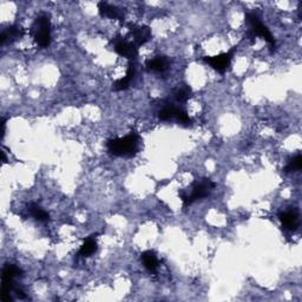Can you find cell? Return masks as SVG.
Returning <instances> with one entry per match:
<instances>
[{
	"label": "cell",
	"instance_id": "obj_1",
	"mask_svg": "<svg viewBox=\"0 0 302 302\" xmlns=\"http://www.w3.org/2000/svg\"><path fill=\"white\" fill-rule=\"evenodd\" d=\"M139 137L137 133L131 132L130 135L122 138L109 139L106 148L111 155L117 157H133L138 152Z\"/></svg>",
	"mask_w": 302,
	"mask_h": 302
},
{
	"label": "cell",
	"instance_id": "obj_2",
	"mask_svg": "<svg viewBox=\"0 0 302 302\" xmlns=\"http://www.w3.org/2000/svg\"><path fill=\"white\" fill-rule=\"evenodd\" d=\"M246 23L249 27L248 31H247V38L253 42L255 39V37H261V38H263L264 41L268 43L271 52H274L276 47V42L269 30L267 29V26L261 23L260 18L256 16L255 13H247Z\"/></svg>",
	"mask_w": 302,
	"mask_h": 302
},
{
	"label": "cell",
	"instance_id": "obj_3",
	"mask_svg": "<svg viewBox=\"0 0 302 302\" xmlns=\"http://www.w3.org/2000/svg\"><path fill=\"white\" fill-rule=\"evenodd\" d=\"M32 35L39 47H48L51 44V20L47 13H42L36 18L32 25Z\"/></svg>",
	"mask_w": 302,
	"mask_h": 302
},
{
	"label": "cell",
	"instance_id": "obj_4",
	"mask_svg": "<svg viewBox=\"0 0 302 302\" xmlns=\"http://www.w3.org/2000/svg\"><path fill=\"white\" fill-rule=\"evenodd\" d=\"M214 188H215V183L209 178H203L201 182L195 183L190 194L183 193V191L179 193V197H181L183 206L188 207L194 202H196V201L207 197Z\"/></svg>",
	"mask_w": 302,
	"mask_h": 302
},
{
	"label": "cell",
	"instance_id": "obj_5",
	"mask_svg": "<svg viewBox=\"0 0 302 302\" xmlns=\"http://www.w3.org/2000/svg\"><path fill=\"white\" fill-rule=\"evenodd\" d=\"M23 275V270L16 264L7 263L2 269L1 274V300L4 302H10L12 299L10 292L13 289V281L16 277Z\"/></svg>",
	"mask_w": 302,
	"mask_h": 302
},
{
	"label": "cell",
	"instance_id": "obj_6",
	"mask_svg": "<svg viewBox=\"0 0 302 302\" xmlns=\"http://www.w3.org/2000/svg\"><path fill=\"white\" fill-rule=\"evenodd\" d=\"M237 51V46L231 47L228 52L221 53L218 56H212V57H203V63H206L207 65H209L210 68L219 73H224L228 71V69L230 68L231 60H233L234 54Z\"/></svg>",
	"mask_w": 302,
	"mask_h": 302
},
{
	"label": "cell",
	"instance_id": "obj_7",
	"mask_svg": "<svg viewBox=\"0 0 302 302\" xmlns=\"http://www.w3.org/2000/svg\"><path fill=\"white\" fill-rule=\"evenodd\" d=\"M114 44V50L116 53L120 54L121 57L127 58V59L132 60L136 59L138 56V47L133 44V42H129L122 37H116L111 41Z\"/></svg>",
	"mask_w": 302,
	"mask_h": 302
},
{
	"label": "cell",
	"instance_id": "obj_8",
	"mask_svg": "<svg viewBox=\"0 0 302 302\" xmlns=\"http://www.w3.org/2000/svg\"><path fill=\"white\" fill-rule=\"evenodd\" d=\"M129 31L131 37L133 38V44L137 47L142 46L151 39V29L149 26L129 24Z\"/></svg>",
	"mask_w": 302,
	"mask_h": 302
},
{
	"label": "cell",
	"instance_id": "obj_9",
	"mask_svg": "<svg viewBox=\"0 0 302 302\" xmlns=\"http://www.w3.org/2000/svg\"><path fill=\"white\" fill-rule=\"evenodd\" d=\"M24 35H25V30L23 27L19 25H11L2 30L0 35V44L5 45L6 43H13L20 39Z\"/></svg>",
	"mask_w": 302,
	"mask_h": 302
},
{
	"label": "cell",
	"instance_id": "obj_10",
	"mask_svg": "<svg viewBox=\"0 0 302 302\" xmlns=\"http://www.w3.org/2000/svg\"><path fill=\"white\" fill-rule=\"evenodd\" d=\"M279 218L281 221L282 227L286 230L294 231L299 227V214L297 210H287L279 214Z\"/></svg>",
	"mask_w": 302,
	"mask_h": 302
},
{
	"label": "cell",
	"instance_id": "obj_11",
	"mask_svg": "<svg viewBox=\"0 0 302 302\" xmlns=\"http://www.w3.org/2000/svg\"><path fill=\"white\" fill-rule=\"evenodd\" d=\"M98 11L102 17L111 18V19H117V20L124 19L123 12H122L118 7H116V6L108 4V2L104 1L98 2Z\"/></svg>",
	"mask_w": 302,
	"mask_h": 302
},
{
	"label": "cell",
	"instance_id": "obj_12",
	"mask_svg": "<svg viewBox=\"0 0 302 302\" xmlns=\"http://www.w3.org/2000/svg\"><path fill=\"white\" fill-rule=\"evenodd\" d=\"M133 77H135V69H133V66L130 64L129 68L127 70V75H125V77L116 81L114 85H112V89L115 91L127 90L128 87H129V85L131 83V81L133 79Z\"/></svg>",
	"mask_w": 302,
	"mask_h": 302
},
{
	"label": "cell",
	"instance_id": "obj_13",
	"mask_svg": "<svg viewBox=\"0 0 302 302\" xmlns=\"http://www.w3.org/2000/svg\"><path fill=\"white\" fill-rule=\"evenodd\" d=\"M141 259L146 269L150 271V273H156L158 268V260L156 254L152 250H146V252L142 253Z\"/></svg>",
	"mask_w": 302,
	"mask_h": 302
},
{
	"label": "cell",
	"instance_id": "obj_14",
	"mask_svg": "<svg viewBox=\"0 0 302 302\" xmlns=\"http://www.w3.org/2000/svg\"><path fill=\"white\" fill-rule=\"evenodd\" d=\"M146 68L154 72H164L168 68H169V63H168L167 58L157 56L152 58L150 60H148V63H146Z\"/></svg>",
	"mask_w": 302,
	"mask_h": 302
},
{
	"label": "cell",
	"instance_id": "obj_15",
	"mask_svg": "<svg viewBox=\"0 0 302 302\" xmlns=\"http://www.w3.org/2000/svg\"><path fill=\"white\" fill-rule=\"evenodd\" d=\"M178 108L179 106L173 105L172 103H167V104L162 106V109L158 111V118L163 122L175 120Z\"/></svg>",
	"mask_w": 302,
	"mask_h": 302
},
{
	"label": "cell",
	"instance_id": "obj_16",
	"mask_svg": "<svg viewBox=\"0 0 302 302\" xmlns=\"http://www.w3.org/2000/svg\"><path fill=\"white\" fill-rule=\"evenodd\" d=\"M97 248H98V246H97L96 240L93 237H87V239L84 240L82 248L79 249L78 256L79 258H89V256L97 252Z\"/></svg>",
	"mask_w": 302,
	"mask_h": 302
},
{
	"label": "cell",
	"instance_id": "obj_17",
	"mask_svg": "<svg viewBox=\"0 0 302 302\" xmlns=\"http://www.w3.org/2000/svg\"><path fill=\"white\" fill-rule=\"evenodd\" d=\"M29 213L33 218L37 219V221H39V222H43V223H44V222L50 221V215H48V213L46 212V210H44L41 206H38V204H36V203L30 204Z\"/></svg>",
	"mask_w": 302,
	"mask_h": 302
},
{
	"label": "cell",
	"instance_id": "obj_18",
	"mask_svg": "<svg viewBox=\"0 0 302 302\" xmlns=\"http://www.w3.org/2000/svg\"><path fill=\"white\" fill-rule=\"evenodd\" d=\"M190 96H191V89L189 86L177 87V89L173 92V100H175L176 103H179V104L187 102V100L190 98Z\"/></svg>",
	"mask_w": 302,
	"mask_h": 302
},
{
	"label": "cell",
	"instance_id": "obj_19",
	"mask_svg": "<svg viewBox=\"0 0 302 302\" xmlns=\"http://www.w3.org/2000/svg\"><path fill=\"white\" fill-rule=\"evenodd\" d=\"M301 167H302V156L299 154L288 162V164H287V167L285 168V172L286 173L298 172V170L301 169Z\"/></svg>",
	"mask_w": 302,
	"mask_h": 302
},
{
	"label": "cell",
	"instance_id": "obj_20",
	"mask_svg": "<svg viewBox=\"0 0 302 302\" xmlns=\"http://www.w3.org/2000/svg\"><path fill=\"white\" fill-rule=\"evenodd\" d=\"M175 121L177 122L178 124L185 125V127H189V125L191 124V120H190V117H189V116H188L187 111H185L184 109H182L181 106H179L178 110H177V114H176Z\"/></svg>",
	"mask_w": 302,
	"mask_h": 302
},
{
	"label": "cell",
	"instance_id": "obj_21",
	"mask_svg": "<svg viewBox=\"0 0 302 302\" xmlns=\"http://www.w3.org/2000/svg\"><path fill=\"white\" fill-rule=\"evenodd\" d=\"M0 125H1V139L4 138L5 136V130H6V121L5 118H1V123H0Z\"/></svg>",
	"mask_w": 302,
	"mask_h": 302
},
{
	"label": "cell",
	"instance_id": "obj_22",
	"mask_svg": "<svg viewBox=\"0 0 302 302\" xmlns=\"http://www.w3.org/2000/svg\"><path fill=\"white\" fill-rule=\"evenodd\" d=\"M16 292H17V297L18 298H19V299H26V295L24 294L23 291H20V289H16Z\"/></svg>",
	"mask_w": 302,
	"mask_h": 302
}]
</instances>
